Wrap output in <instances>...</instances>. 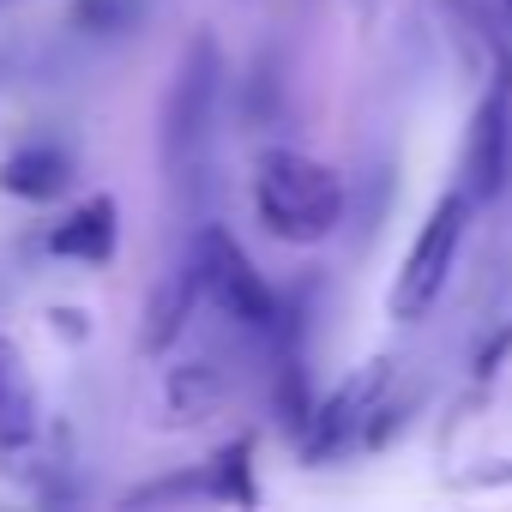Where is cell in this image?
<instances>
[{"label":"cell","mask_w":512,"mask_h":512,"mask_svg":"<svg viewBox=\"0 0 512 512\" xmlns=\"http://www.w3.org/2000/svg\"><path fill=\"white\" fill-rule=\"evenodd\" d=\"M253 211H260V223L278 241L314 247V241L338 235V223H344V181L326 163L278 145L260 157V175H253Z\"/></svg>","instance_id":"6da1fadb"},{"label":"cell","mask_w":512,"mask_h":512,"mask_svg":"<svg viewBox=\"0 0 512 512\" xmlns=\"http://www.w3.org/2000/svg\"><path fill=\"white\" fill-rule=\"evenodd\" d=\"M217 97H223V49L211 31H199L163 91V121H157V151H163V169L169 175H187L199 169L205 145H211V127H217Z\"/></svg>","instance_id":"7a4b0ae2"},{"label":"cell","mask_w":512,"mask_h":512,"mask_svg":"<svg viewBox=\"0 0 512 512\" xmlns=\"http://www.w3.org/2000/svg\"><path fill=\"white\" fill-rule=\"evenodd\" d=\"M470 205L476 199L464 187H446L428 205V217H422V229H416V241L404 253V272L392 278V296H386L392 320H422L440 302V290L452 278V260H458V247H464V229H470Z\"/></svg>","instance_id":"3957f363"},{"label":"cell","mask_w":512,"mask_h":512,"mask_svg":"<svg viewBox=\"0 0 512 512\" xmlns=\"http://www.w3.org/2000/svg\"><path fill=\"white\" fill-rule=\"evenodd\" d=\"M193 260L205 272V296L247 332H278L284 320V296L260 278V266L241 253V241L223 229V223H205L199 241H193Z\"/></svg>","instance_id":"277c9868"},{"label":"cell","mask_w":512,"mask_h":512,"mask_svg":"<svg viewBox=\"0 0 512 512\" xmlns=\"http://www.w3.org/2000/svg\"><path fill=\"white\" fill-rule=\"evenodd\" d=\"M386 386H392V362L380 356V362H368L362 374H350L332 398H320V410H314L308 434L296 440V446H302V458H308V464H332V458L356 452V446L368 440L374 410L386 404Z\"/></svg>","instance_id":"5b68a950"},{"label":"cell","mask_w":512,"mask_h":512,"mask_svg":"<svg viewBox=\"0 0 512 512\" xmlns=\"http://www.w3.org/2000/svg\"><path fill=\"white\" fill-rule=\"evenodd\" d=\"M512 175V85L488 79V91L470 109L464 127V193L470 199H500Z\"/></svg>","instance_id":"8992f818"},{"label":"cell","mask_w":512,"mask_h":512,"mask_svg":"<svg viewBox=\"0 0 512 512\" xmlns=\"http://www.w3.org/2000/svg\"><path fill=\"white\" fill-rule=\"evenodd\" d=\"M199 296H205V272H199V260L175 266V272L151 290V302H145V332H139V344H145L151 356L175 350V338L187 332V320H193Z\"/></svg>","instance_id":"52a82bcc"},{"label":"cell","mask_w":512,"mask_h":512,"mask_svg":"<svg viewBox=\"0 0 512 512\" xmlns=\"http://www.w3.org/2000/svg\"><path fill=\"white\" fill-rule=\"evenodd\" d=\"M67 181H73V151H67V145H55V139L19 145L7 163H0V193L31 199V205H43V199L67 193Z\"/></svg>","instance_id":"ba28073f"},{"label":"cell","mask_w":512,"mask_h":512,"mask_svg":"<svg viewBox=\"0 0 512 512\" xmlns=\"http://www.w3.org/2000/svg\"><path fill=\"white\" fill-rule=\"evenodd\" d=\"M49 253H55V260H79V266L109 260V253H115V199L97 193V199H85L73 217H61V223L49 229Z\"/></svg>","instance_id":"9c48e42d"},{"label":"cell","mask_w":512,"mask_h":512,"mask_svg":"<svg viewBox=\"0 0 512 512\" xmlns=\"http://www.w3.org/2000/svg\"><path fill=\"white\" fill-rule=\"evenodd\" d=\"M37 440V392L25 386V362L19 344L0 338V452H25Z\"/></svg>","instance_id":"30bf717a"},{"label":"cell","mask_w":512,"mask_h":512,"mask_svg":"<svg viewBox=\"0 0 512 512\" xmlns=\"http://www.w3.org/2000/svg\"><path fill=\"white\" fill-rule=\"evenodd\" d=\"M205 500H229V506H260V482H253V434L217 446L205 458Z\"/></svg>","instance_id":"8fae6325"},{"label":"cell","mask_w":512,"mask_h":512,"mask_svg":"<svg viewBox=\"0 0 512 512\" xmlns=\"http://www.w3.org/2000/svg\"><path fill=\"white\" fill-rule=\"evenodd\" d=\"M151 13V0H67V31L109 43V37H133Z\"/></svg>","instance_id":"7c38bea8"},{"label":"cell","mask_w":512,"mask_h":512,"mask_svg":"<svg viewBox=\"0 0 512 512\" xmlns=\"http://www.w3.org/2000/svg\"><path fill=\"white\" fill-rule=\"evenodd\" d=\"M314 392H308V362H302V350H284L278 356V428L290 434V440H302L308 434V422H314Z\"/></svg>","instance_id":"4fadbf2b"},{"label":"cell","mask_w":512,"mask_h":512,"mask_svg":"<svg viewBox=\"0 0 512 512\" xmlns=\"http://www.w3.org/2000/svg\"><path fill=\"white\" fill-rule=\"evenodd\" d=\"M284 115V61L278 55H260L247 73V91H241V121L247 127H272Z\"/></svg>","instance_id":"5bb4252c"},{"label":"cell","mask_w":512,"mask_h":512,"mask_svg":"<svg viewBox=\"0 0 512 512\" xmlns=\"http://www.w3.org/2000/svg\"><path fill=\"white\" fill-rule=\"evenodd\" d=\"M217 398H223V380H217L211 362H187V368H175V380H169V410H175L181 422H199Z\"/></svg>","instance_id":"9a60e30c"},{"label":"cell","mask_w":512,"mask_h":512,"mask_svg":"<svg viewBox=\"0 0 512 512\" xmlns=\"http://www.w3.org/2000/svg\"><path fill=\"white\" fill-rule=\"evenodd\" d=\"M506 356H512V308H506V314L494 320V332L476 344V356H470V374H476V380H494V374L506 368Z\"/></svg>","instance_id":"2e32d148"},{"label":"cell","mask_w":512,"mask_h":512,"mask_svg":"<svg viewBox=\"0 0 512 512\" xmlns=\"http://www.w3.org/2000/svg\"><path fill=\"white\" fill-rule=\"evenodd\" d=\"M506 13H512V0H506Z\"/></svg>","instance_id":"e0dca14e"},{"label":"cell","mask_w":512,"mask_h":512,"mask_svg":"<svg viewBox=\"0 0 512 512\" xmlns=\"http://www.w3.org/2000/svg\"><path fill=\"white\" fill-rule=\"evenodd\" d=\"M0 7H7V0H0Z\"/></svg>","instance_id":"ac0fdd59"}]
</instances>
